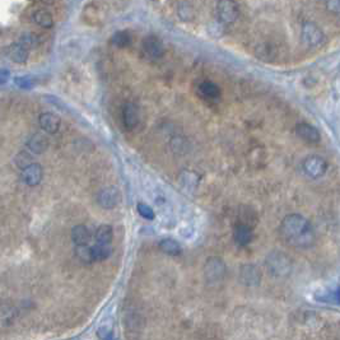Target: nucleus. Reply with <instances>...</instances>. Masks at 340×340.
Segmentation results:
<instances>
[{
	"mask_svg": "<svg viewBox=\"0 0 340 340\" xmlns=\"http://www.w3.org/2000/svg\"><path fill=\"white\" fill-rule=\"evenodd\" d=\"M279 232L284 242L296 249H308L316 239L310 221L298 213L289 214L282 221Z\"/></svg>",
	"mask_w": 340,
	"mask_h": 340,
	"instance_id": "obj_1",
	"label": "nucleus"
},
{
	"mask_svg": "<svg viewBox=\"0 0 340 340\" xmlns=\"http://www.w3.org/2000/svg\"><path fill=\"white\" fill-rule=\"evenodd\" d=\"M265 263L268 272H270V274H273L274 276H278V278L288 275L292 270L290 259L286 254L280 253V251H274V253L269 254Z\"/></svg>",
	"mask_w": 340,
	"mask_h": 340,
	"instance_id": "obj_2",
	"label": "nucleus"
},
{
	"mask_svg": "<svg viewBox=\"0 0 340 340\" xmlns=\"http://www.w3.org/2000/svg\"><path fill=\"white\" fill-rule=\"evenodd\" d=\"M301 34H302L303 42L307 46H310V48L319 46L325 40V34H323V30L316 23H313V22H305L302 24Z\"/></svg>",
	"mask_w": 340,
	"mask_h": 340,
	"instance_id": "obj_3",
	"label": "nucleus"
},
{
	"mask_svg": "<svg viewBox=\"0 0 340 340\" xmlns=\"http://www.w3.org/2000/svg\"><path fill=\"white\" fill-rule=\"evenodd\" d=\"M204 273L209 283H217L226 275V265L219 257H210L206 261Z\"/></svg>",
	"mask_w": 340,
	"mask_h": 340,
	"instance_id": "obj_4",
	"label": "nucleus"
},
{
	"mask_svg": "<svg viewBox=\"0 0 340 340\" xmlns=\"http://www.w3.org/2000/svg\"><path fill=\"white\" fill-rule=\"evenodd\" d=\"M327 170L326 161L320 155H310L303 162V171L310 176L311 179H319Z\"/></svg>",
	"mask_w": 340,
	"mask_h": 340,
	"instance_id": "obj_5",
	"label": "nucleus"
},
{
	"mask_svg": "<svg viewBox=\"0 0 340 340\" xmlns=\"http://www.w3.org/2000/svg\"><path fill=\"white\" fill-rule=\"evenodd\" d=\"M239 14L238 5L235 1H221L217 5V17L219 23H233Z\"/></svg>",
	"mask_w": 340,
	"mask_h": 340,
	"instance_id": "obj_6",
	"label": "nucleus"
},
{
	"mask_svg": "<svg viewBox=\"0 0 340 340\" xmlns=\"http://www.w3.org/2000/svg\"><path fill=\"white\" fill-rule=\"evenodd\" d=\"M120 200H121L120 190L116 189L115 186H110V187L102 189L97 195V203L103 209L116 208L119 205Z\"/></svg>",
	"mask_w": 340,
	"mask_h": 340,
	"instance_id": "obj_7",
	"label": "nucleus"
},
{
	"mask_svg": "<svg viewBox=\"0 0 340 340\" xmlns=\"http://www.w3.org/2000/svg\"><path fill=\"white\" fill-rule=\"evenodd\" d=\"M22 180L26 185L37 186L44 177V170L38 163H31L22 169Z\"/></svg>",
	"mask_w": 340,
	"mask_h": 340,
	"instance_id": "obj_8",
	"label": "nucleus"
},
{
	"mask_svg": "<svg viewBox=\"0 0 340 340\" xmlns=\"http://www.w3.org/2000/svg\"><path fill=\"white\" fill-rule=\"evenodd\" d=\"M239 279L247 287L259 286L261 280V272L254 264H246L239 270Z\"/></svg>",
	"mask_w": 340,
	"mask_h": 340,
	"instance_id": "obj_9",
	"label": "nucleus"
},
{
	"mask_svg": "<svg viewBox=\"0 0 340 340\" xmlns=\"http://www.w3.org/2000/svg\"><path fill=\"white\" fill-rule=\"evenodd\" d=\"M143 50L151 59H161L165 55V46L157 36H148L143 41Z\"/></svg>",
	"mask_w": 340,
	"mask_h": 340,
	"instance_id": "obj_10",
	"label": "nucleus"
},
{
	"mask_svg": "<svg viewBox=\"0 0 340 340\" xmlns=\"http://www.w3.org/2000/svg\"><path fill=\"white\" fill-rule=\"evenodd\" d=\"M38 122H40L41 129L44 132L49 133V134H55V133L59 132L61 125L60 118L55 114H51V112H44V114L40 115L38 118Z\"/></svg>",
	"mask_w": 340,
	"mask_h": 340,
	"instance_id": "obj_11",
	"label": "nucleus"
},
{
	"mask_svg": "<svg viewBox=\"0 0 340 340\" xmlns=\"http://www.w3.org/2000/svg\"><path fill=\"white\" fill-rule=\"evenodd\" d=\"M296 132L300 138L307 143H319L321 139L320 132L315 126L306 122H301L296 126Z\"/></svg>",
	"mask_w": 340,
	"mask_h": 340,
	"instance_id": "obj_12",
	"label": "nucleus"
},
{
	"mask_svg": "<svg viewBox=\"0 0 340 340\" xmlns=\"http://www.w3.org/2000/svg\"><path fill=\"white\" fill-rule=\"evenodd\" d=\"M122 120L125 128L132 130L139 124V110L134 103L129 102L122 108Z\"/></svg>",
	"mask_w": 340,
	"mask_h": 340,
	"instance_id": "obj_13",
	"label": "nucleus"
},
{
	"mask_svg": "<svg viewBox=\"0 0 340 340\" xmlns=\"http://www.w3.org/2000/svg\"><path fill=\"white\" fill-rule=\"evenodd\" d=\"M26 145H27V148L30 152H32L34 154H41V153H44V152L48 149L49 140L45 135L34 134L31 135L30 139H28L27 143H26Z\"/></svg>",
	"mask_w": 340,
	"mask_h": 340,
	"instance_id": "obj_14",
	"label": "nucleus"
},
{
	"mask_svg": "<svg viewBox=\"0 0 340 340\" xmlns=\"http://www.w3.org/2000/svg\"><path fill=\"white\" fill-rule=\"evenodd\" d=\"M71 239L75 246H85L91 242L92 235L87 227L83 224H78L71 229Z\"/></svg>",
	"mask_w": 340,
	"mask_h": 340,
	"instance_id": "obj_15",
	"label": "nucleus"
},
{
	"mask_svg": "<svg viewBox=\"0 0 340 340\" xmlns=\"http://www.w3.org/2000/svg\"><path fill=\"white\" fill-rule=\"evenodd\" d=\"M7 56L16 64H24V63H27L30 54H28V50H26L23 46H20L19 44H14L8 48Z\"/></svg>",
	"mask_w": 340,
	"mask_h": 340,
	"instance_id": "obj_16",
	"label": "nucleus"
},
{
	"mask_svg": "<svg viewBox=\"0 0 340 340\" xmlns=\"http://www.w3.org/2000/svg\"><path fill=\"white\" fill-rule=\"evenodd\" d=\"M254 233L251 227L246 226V224H239L235 228V233H233V238L235 242L239 246L249 245L253 241Z\"/></svg>",
	"mask_w": 340,
	"mask_h": 340,
	"instance_id": "obj_17",
	"label": "nucleus"
},
{
	"mask_svg": "<svg viewBox=\"0 0 340 340\" xmlns=\"http://www.w3.org/2000/svg\"><path fill=\"white\" fill-rule=\"evenodd\" d=\"M199 95L203 98L209 100V101H214L221 96V89L216 83H213L210 81L203 82L202 85H199Z\"/></svg>",
	"mask_w": 340,
	"mask_h": 340,
	"instance_id": "obj_18",
	"label": "nucleus"
},
{
	"mask_svg": "<svg viewBox=\"0 0 340 340\" xmlns=\"http://www.w3.org/2000/svg\"><path fill=\"white\" fill-rule=\"evenodd\" d=\"M32 19L38 27L41 28H52L54 27V17L52 14L46 9H37L32 16Z\"/></svg>",
	"mask_w": 340,
	"mask_h": 340,
	"instance_id": "obj_19",
	"label": "nucleus"
},
{
	"mask_svg": "<svg viewBox=\"0 0 340 340\" xmlns=\"http://www.w3.org/2000/svg\"><path fill=\"white\" fill-rule=\"evenodd\" d=\"M112 237H114V231L112 227L108 224H102L96 229L95 239L96 243H102V245H111Z\"/></svg>",
	"mask_w": 340,
	"mask_h": 340,
	"instance_id": "obj_20",
	"label": "nucleus"
},
{
	"mask_svg": "<svg viewBox=\"0 0 340 340\" xmlns=\"http://www.w3.org/2000/svg\"><path fill=\"white\" fill-rule=\"evenodd\" d=\"M159 249L162 253L167 254L171 256H177L182 253L181 245L177 241L172 238H165L159 242Z\"/></svg>",
	"mask_w": 340,
	"mask_h": 340,
	"instance_id": "obj_21",
	"label": "nucleus"
},
{
	"mask_svg": "<svg viewBox=\"0 0 340 340\" xmlns=\"http://www.w3.org/2000/svg\"><path fill=\"white\" fill-rule=\"evenodd\" d=\"M92 247L93 260L95 261H102L108 259L112 254V245H102V243H95Z\"/></svg>",
	"mask_w": 340,
	"mask_h": 340,
	"instance_id": "obj_22",
	"label": "nucleus"
},
{
	"mask_svg": "<svg viewBox=\"0 0 340 340\" xmlns=\"http://www.w3.org/2000/svg\"><path fill=\"white\" fill-rule=\"evenodd\" d=\"M75 256L81 260L83 264L95 263L93 260V254H92V247L89 245L85 246H75Z\"/></svg>",
	"mask_w": 340,
	"mask_h": 340,
	"instance_id": "obj_23",
	"label": "nucleus"
},
{
	"mask_svg": "<svg viewBox=\"0 0 340 340\" xmlns=\"http://www.w3.org/2000/svg\"><path fill=\"white\" fill-rule=\"evenodd\" d=\"M112 44L118 48H126L132 44V36L128 31H119L112 36Z\"/></svg>",
	"mask_w": 340,
	"mask_h": 340,
	"instance_id": "obj_24",
	"label": "nucleus"
},
{
	"mask_svg": "<svg viewBox=\"0 0 340 340\" xmlns=\"http://www.w3.org/2000/svg\"><path fill=\"white\" fill-rule=\"evenodd\" d=\"M14 83L16 85L22 89H30V88H34L36 85V79L34 77H30V75H26V77H17L14 78Z\"/></svg>",
	"mask_w": 340,
	"mask_h": 340,
	"instance_id": "obj_25",
	"label": "nucleus"
},
{
	"mask_svg": "<svg viewBox=\"0 0 340 340\" xmlns=\"http://www.w3.org/2000/svg\"><path fill=\"white\" fill-rule=\"evenodd\" d=\"M37 44H38V38L37 36L34 34H23L19 40V45L20 46H23L26 50H28V49H34Z\"/></svg>",
	"mask_w": 340,
	"mask_h": 340,
	"instance_id": "obj_26",
	"label": "nucleus"
},
{
	"mask_svg": "<svg viewBox=\"0 0 340 340\" xmlns=\"http://www.w3.org/2000/svg\"><path fill=\"white\" fill-rule=\"evenodd\" d=\"M138 212L139 214L143 217L144 219H148V221H152V219H154L155 214H154V210L151 208L149 205H147V204H144V203H139L138 204Z\"/></svg>",
	"mask_w": 340,
	"mask_h": 340,
	"instance_id": "obj_27",
	"label": "nucleus"
},
{
	"mask_svg": "<svg viewBox=\"0 0 340 340\" xmlns=\"http://www.w3.org/2000/svg\"><path fill=\"white\" fill-rule=\"evenodd\" d=\"M10 79V71L7 69H0V85H5Z\"/></svg>",
	"mask_w": 340,
	"mask_h": 340,
	"instance_id": "obj_28",
	"label": "nucleus"
},
{
	"mask_svg": "<svg viewBox=\"0 0 340 340\" xmlns=\"http://www.w3.org/2000/svg\"><path fill=\"white\" fill-rule=\"evenodd\" d=\"M326 7L329 8L331 12H334V13H339L340 3L338 1V0H334V1H329V3H326Z\"/></svg>",
	"mask_w": 340,
	"mask_h": 340,
	"instance_id": "obj_29",
	"label": "nucleus"
}]
</instances>
